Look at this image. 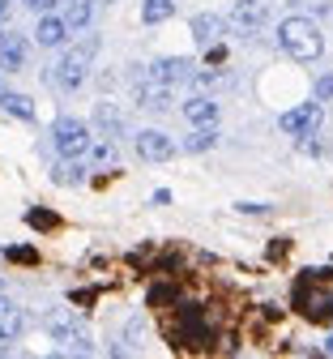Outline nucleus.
<instances>
[{
  "mask_svg": "<svg viewBox=\"0 0 333 359\" xmlns=\"http://www.w3.org/2000/svg\"><path fill=\"white\" fill-rule=\"evenodd\" d=\"M188 34H193L197 48H214V43H222V34H226V18H218V13H197L193 22H188Z\"/></svg>",
  "mask_w": 333,
  "mask_h": 359,
  "instance_id": "10",
  "label": "nucleus"
},
{
  "mask_svg": "<svg viewBox=\"0 0 333 359\" xmlns=\"http://www.w3.org/2000/svg\"><path fill=\"white\" fill-rule=\"evenodd\" d=\"M22 5H26V9H34V13H47V9L56 5V0H22Z\"/></svg>",
  "mask_w": 333,
  "mask_h": 359,
  "instance_id": "31",
  "label": "nucleus"
},
{
  "mask_svg": "<svg viewBox=\"0 0 333 359\" xmlns=\"http://www.w3.org/2000/svg\"><path fill=\"white\" fill-rule=\"evenodd\" d=\"M94 299H99V291H94V287H81V291H73V304H77V308H90Z\"/></svg>",
  "mask_w": 333,
  "mask_h": 359,
  "instance_id": "27",
  "label": "nucleus"
},
{
  "mask_svg": "<svg viewBox=\"0 0 333 359\" xmlns=\"http://www.w3.org/2000/svg\"><path fill=\"white\" fill-rule=\"evenodd\" d=\"M94 52H99V39H86L81 48H69V52L60 56V65L47 73V81H52L60 95H77V90L86 86V77H90V60H94Z\"/></svg>",
  "mask_w": 333,
  "mask_h": 359,
  "instance_id": "3",
  "label": "nucleus"
},
{
  "mask_svg": "<svg viewBox=\"0 0 333 359\" xmlns=\"http://www.w3.org/2000/svg\"><path fill=\"white\" fill-rule=\"evenodd\" d=\"M320 103L312 99V103H299V107H291V111H282V120H278V128L287 133V137H316V128H320Z\"/></svg>",
  "mask_w": 333,
  "mask_h": 359,
  "instance_id": "7",
  "label": "nucleus"
},
{
  "mask_svg": "<svg viewBox=\"0 0 333 359\" xmlns=\"http://www.w3.org/2000/svg\"><path fill=\"white\" fill-rule=\"evenodd\" d=\"M26 330V312L13 299H0V346H9L13 338H22Z\"/></svg>",
  "mask_w": 333,
  "mask_h": 359,
  "instance_id": "14",
  "label": "nucleus"
},
{
  "mask_svg": "<svg viewBox=\"0 0 333 359\" xmlns=\"http://www.w3.org/2000/svg\"><path fill=\"white\" fill-rule=\"evenodd\" d=\"M0 107L9 116H18V120H34V103L26 95H13V90H0Z\"/></svg>",
  "mask_w": 333,
  "mask_h": 359,
  "instance_id": "22",
  "label": "nucleus"
},
{
  "mask_svg": "<svg viewBox=\"0 0 333 359\" xmlns=\"http://www.w3.org/2000/svg\"><path fill=\"white\" fill-rule=\"evenodd\" d=\"M278 48L287 52L291 60H299V65H312V60L325 56V34L316 30L312 18H282V26H278Z\"/></svg>",
  "mask_w": 333,
  "mask_h": 359,
  "instance_id": "2",
  "label": "nucleus"
},
{
  "mask_svg": "<svg viewBox=\"0 0 333 359\" xmlns=\"http://www.w3.org/2000/svg\"><path fill=\"white\" fill-rule=\"evenodd\" d=\"M312 99H316V103H329V99H333V73H325V77L316 81V95H312Z\"/></svg>",
  "mask_w": 333,
  "mask_h": 359,
  "instance_id": "26",
  "label": "nucleus"
},
{
  "mask_svg": "<svg viewBox=\"0 0 333 359\" xmlns=\"http://www.w3.org/2000/svg\"><path fill=\"white\" fill-rule=\"evenodd\" d=\"M90 167H107V163H116V142L111 137H103V142H90Z\"/></svg>",
  "mask_w": 333,
  "mask_h": 359,
  "instance_id": "24",
  "label": "nucleus"
},
{
  "mask_svg": "<svg viewBox=\"0 0 333 359\" xmlns=\"http://www.w3.org/2000/svg\"><path fill=\"white\" fill-rule=\"evenodd\" d=\"M226 60V48H222V43H214V48H205V65L214 69V65H222Z\"/></svg>",
  "mask_w": 333,
  "mask_h": 359,
  "instance_id": "28",
  "label": "nucleus"
},
{
  "mask_svg": "<svg viewBox=\"0 0 333 359\" xmlns=\"http://www.w3.org/2000/svg\"><path fill=\"white\" fill-rule=\"evenodd\" d=\"M5 261H13V265H39V248H30V244H9V248H5Z\"/></svg>",
  "mask_w": 333,
  "mask_h": 359,
  "instance_id": "25",
  "label": "nucleus"
},
{
  "mask_svg": "<svg viewBox=\"0 0 333 359\" xmlns=\"http://www.w3.org/2000/svg\"><path fill=\"white\" fill-rule=\"evenodd\" d=\"M214 142H218V128L214 124H193V133L179 142V150L184 154H205V150H214Z\"/></svg>",
  "mask_w": 333,
  "mask_h": 359,
  "instance_id": "15",
  "label": "nucleus"
},
{
  "mask_svg": "<svg viewBox=\"0 0 333 359\" xmlns=\"http://www.w3.org/2000/svg\"><path fill=\"white\" fill-rule=\"evenodd\" d=\"M81 180H86V163H81V158H64V163L52 167V184L73 189V184H81Z\"/></svg>",
  "mask_w": 333,
  "mask_h": 359,
  "instance_id": "18",
  "label": "nucleus"
},
{
  "mask_svg": "<svg viewBox=\"0 0 333 359\" xmlns=\"http://www.w3.org/2000/svg\"><path fill=\"white\" fill-rule=\"evenodd\" d=\"M34 43L39 48H64L69 43V22L64 18H56V13H39V26H34Z\"/></svg>",
  "mask_w": 333,
  "mask_h": 359,
  "instance_id": "11",
  "label": "nucleus"
},
{
  "mask_svg": "<svg viewBox=\"0 0 333 359\" xmlns=\"http://www.w3.org/2000/svg\"><path fill=\"white\" fill-rule=\"evenodd\" d=\"M26 39L22 34H5L0 39V73H22L26 69Z\"/></svg>",
  "mask_w": 333,
  "mask_h": 359,
  "instance_id": "13",
  "label": "nucleus"
},
{
  "mask_svg": "<svg viewBox=\"0 0 333 359\" xmlns=\"http://www.w3.org/2000/svg\"><path fill=\"white\" fill-rule=\"evenodd\" d=\"M26 227H30V231H60V214H56V210L30 205V210H26Z\"/></svg>",
  "mask_w": 333,
  "mask_h": 359,
  "instance_id": "21",
  "label": "nucleus"
},
{
  "mask_svg": "<svg viewBox=\"0 0 333 359\" xmlns=\"http://www.w3.org/2000/svg\"><path fill=\"white\" fill-rule=\"evenodd\" d=\"M167 18H175V0H146L141 5V22L146 26H163Z\"/></svg>",
  "mask_w": 333,
  "mask_h": 359,
  "instance_id": "20",
  "label": "nucleus"
},
{
  "mask_svg": "<svg viewBox=\"0 0 333 359\" xmlns=\"http://www.w3.org/2000/svg\"><path fill=\"white\" fill-rule=\"evenodd\" d=\"M90 142H94V133H90V124L77 120V116H60V120L52 124V146H56L60 158H86Z\"/></svg>",
  "mask_w": 333,
  "mask_h": 359,
  "instance_id": "4",
  "label": "nucleus"
},
{
  "mask_svg": "<svg viewBox=\"0 0 333 359\" xmlns=\"http://www.w3.org/2000/svg\"><path fill=\"white\" fill-rule=\"evenodd\" d=\"M214 321H210V312L201 304H175L171 312V321H167V342L175 351H214Z\"/></svg>",
  "mask_w": 333,
  "mask_h": 359,
  "instance_id": "1",
  "label": "nucleus"
},
{
  "mask_svg": "<svg viewBox=\"0 0 333 359\" xmlns=\"http://www.w3.org/2000/svg\"><path fill=\"white\" fill-rule=\"evenodd\" d=\"M9 13V0H0V18H5Z\"/></svg>",
  "mask_w": 333,
  "mask_h": 359,
  "instance_id": "33",
  "label": "nucleus"
},
{
  "mask_svg": "<svg viewBox=\"0 0 333 359\" xmlns=\"http://www.w3.org/2000/svg\"><path fill=\"white\" fill-rule=\"evenodd\" d=\"M325 355H333V334H329V338H325Z\"/></svg>",
  "mask_w": 333,
  "mask_h": 359,
  "instance_id": "32",
  "label": "nucleus"
},
{
  "mask_svg": "<svg viewBox=\"0 0 333 359\" xmlns=\"http://www.w3.org/2000/svg\"><path fill=\"white\" fill-rule=\"evenodd\" d=\"M304 9H316V13H329L333 9V0H299Z\"/></svg>",
  "mask_w": 333,
  "mask_h": 359,
  "instance_id": "30",
  "label": "nucleus"
},
{
  "mask_svg": "<svg viewBox=\"0 0 333 359\" xmlns=\"http://www.w3.org/2000/svg\"><path fill=\"white\" fill-rule=\"evenodd\" d=\"M99 5H116V0H99Z\"/></svg>",
  "mask_w": 333,
  "mask_h": 359,
  "instance_id": "34",
  "label": "nucleus"
},
{
  "mask_svg": "<svg viewBox=\"0 0 333 359\" xmlns=\"http://www.w3.org/2000/svg\"><path fill=\"white\" fill-rule=\"evenodd\" d=\"M193 60L188 56H163V60H154L150 65V73L146 77H154V81H163V86H184V81H193Z\"/></svg>",
  "mask_w": 333,
  "mask_h": 359,
  "instance_id": "9",
  "label": "nucleus"
},
{
  "mask_svg": "<svg viewBox=\"0 0 333 359\" xmlns=\"http://www.w3.org/2000/svg\"><path fill=\"white\" fill-rule=\"evenodd\" d=\"M146 304H150V308H175V304H179V287H171V283H154V287L146 291Z\"/></svg>",
  "mask_w": 333,
  "mask_h": 359,
  "instance_id": "23",
  "label": "nucleus"
},
{
  "mask_svg": "<svg viewBox=\"0 0 333 359\" xmlns=\"http://www.w3.org/2000/svg\"><path fill=\"white\" fill-rule=\"evenodd\" d=\"M235 210H240V214H269L273 205H265V201H240Z\"/></svg>",
  "mask_w": 333,
  "mask_h": 359,
  "instance_id": "29",
  "label": "nucleus"
},
{
  "mask_svg": "<svg viewBox=\"0 0 333 359\" xmlns=\"http://www.w3.org/2000/svg\"><path fill=\"white\" fill-rule=\"evenodd\" d=\"M265 22H269V0H235L226 13V26L235 34H261Z\"/></svg>",
  "mask_w": 333,
  "mask_h": 359,
  "instance_id": "6",
  "label": "nucleus"
},
{
  "mask_svg": "<svg viewBox=\"0 0 333 359\" xmlns=\"http://www.w3.org/2000/svg\"><path fill=\"white\" fill-rule=\"evenodd\" d=\"M137 107H141V111H167V107H171V86L146 77V81L137 86Z\"/></svg>",
  "mask_w": 333,
  "mask_h": 359,
  "instance_id": "12",
  "label": "nucleus"
},
{
  "mask_svg": "<svg viewBox=\"0 0 333 359\" xmlns=\"http://www.w3.org/2000/svg\"><path fill=\"white\" fill-rule=\"evenodd\" d=\"M94 124H99L103 128V137H124V116L111 107V103H99V107H94Z\"/></svg>",
  "mask_w": 333,
  "mask_h": 359,
  "instance_id": "17",
  "label": "nucleus"
},
{
  "mask_svg": "<svg viewBox=\"0 0 333 359\" xmlns=\"http://www.w3.org/2000/svg\"><path fill=\"white\" fill-rule=\"evenodd\" d=\"M64 22H69V30H86L94 22V0H69V5H64Z\"/></svg>",
  "mask_w": 333,
  "mask_h": 359,
  "instance_id": "19",
  "label": "nucleus"
},
{
  "mask_svg": "<svg viewBox=\"0 0 333 359\" xmlns=\"http://www.w3.org/2000/svg\"><path fill=\"white\" fill-rule=\"evenodd\" d=\"M184 120L188 124H218V103L205 99V95H193L184 103Z\"/></svg>",
  "mask_w": 333,
  "mask_h": 359,
  "instance_id": "16",
  "label": "nucleus"
},
{
  "mask_svg": "<svg viewBox=\"0 0 333 359\" xmlns=\"http://www.w3.org/2000/svg\"><path fill=\"white\" fill-rule=\"evenodd\" d=\"M0 39H5V30H0Z\"/></svg>",
  "mask_w": 333,
  "mask_h": 359,
  "instance_id": "35",
  "label": "nucleus"
},
{
  "mask_svg": "<svg viewBox=\"0 0 333 359\" xmlns=\"http://www.w3.org/2000/svg\"><path fill=\"white\" fill-rule=\"evenodd\" d=\"M132 150H137L141 163H167V158H175V142L167 137L163 128H141L137 137H132Z\"/></svg>",
  "mask_w": 333,
  "mask_h": 359,
  "instance_id": "8",
  "label": "nucleus"
},
{
  "mask_svg": "<svg viewBox=\"0 0 333 359\" xmlns=\"http://www.w3.org/2000/svg\"><path fill=\"white\" fill-rule=\"evenodd\" d=\"M312 283H316V274L299 278V287H295V308L308 312V321L329 325V321H333V291H312Z\"/></svg>",
  "mask_w": 333,
  "mask_h": 359,
  "instance_id": "5",
  "label": "nucleus"
}]
</instances>
